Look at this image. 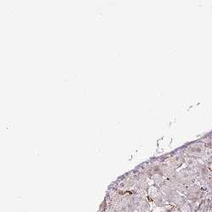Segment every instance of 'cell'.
<instances>
[{"label":"cell","instance_id":"obj_2","mask_svg":"<svg viewBox=\"0 0 212 212\" xmlns=\"http://www.w3.org/2000/svg\"><path fill=\"white\" fill-rule=\"evenodd\" d=\"M161 194H162L161 191L159 190L157 188H155V187H150V188H149L148 195H149V197L152 199L153 200H154V199H156V198L159 197L160 195H161Z\"/></svg>","mask_w":212,"mask_h":212},{"label":"cell","instance_id":"obj_3","mask_svg":"<svg viewBox=\"0 0 212 212\" xmlns=\"http://www.w3.org/2000/svg\"><path fill=\"white\" fill-rule=\"evenodd\" d=\"M137 212H147V211H137Z\"/></svg>","mask_w":212,"mask_h":212},{"label":"cell","instance_id":"obj_1","mask_svg":"<svg viewBox=\"0 0 212 212\" xmlns=\"http://www.w3.org/2000/svg\"><path fill=\"white\" fill-rule=\"evenodd\" d=\"M154 202L155 205L158 207H165V205H166V203H167L166 199H165V196L163 194L159 196V197H157L156 199H154Z\"/></svg>","mask_w":212,"mask_h":212}]
</instances>
